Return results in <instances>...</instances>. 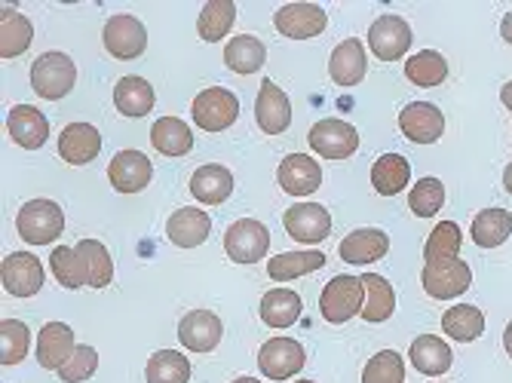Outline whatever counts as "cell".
<instances>
[{"label": "cell", "instance_id": "cell-1", "mask_svg": "<svg viewBox=\"0 0 512 383\" xmlns=\"http://www.w3.org/2000/svg\"><path fill=\"white\" fill-rule=\"evenodd\" d=\"M16 230L31 246H50L65 230V215L53 200H31L19 209Z\"/></svg>", "mask_w": 512, "mask_h": 383}, {"label": "cell", "instance_id": "cell-2", "mask_svg": "<svg viewBox=\"0 0 512 383\" xmlns=\"http://www.w3.org/2000/svg\"><path fill=\"white\" fill-rule=\"evenodd\" d=\"M362 307H365V285L359 276H335L319 295V313L332 325H344L353 316H362Z\"/></svg>", "mask_w": 512, "mask_h": 383}, {"label": "cell", "instance_id": "cell-3", "mask_svg": "<svg viewBox=\"0 0 512 383\" xmlns=\"http://www.w3.org/2000/svg\"><path fill=\"white\" fill-rule=\"evenodd\" d=\"M77 83V65L65 53H43L31 65V86L40 99L59 102Z\"/></svg>", "mask_w": 512, "mask_h": 383}, {"label": "cell", "instance_id": "cell-4", "mask_svg": "<svg viewBox=\"0 0 512 383\" xmlns=\"http://www.w3.org/2000/svg\"><path fill=\"white\" fill-rule=\"evenodd\" d=\"M424 292L436 301L460 298L473 285V267L463 258H442V261H424Z\"/></svg>", "mask_w": 512, "mask_h": 383}, {"label": "cell", "instance_id": "cell-5", "mask_svg": "<svg viewBox=\"0 0 512 383\" xmlns=\"http://www.w3.org/2000/svg\"><path fill=\"white\" fill-rule=\"evenodd\" d=\"M194 123L203 132H224L227 126H234L240 117V99L224 86H209L194 99Z\"/></svg>", "mask_w": 512, "mask_h": 383}, {"label": "cell", "instance_id": "cell-6", "mask_svg": "<svg viewBox=\"0 0 512 383\" xmlns=\"http://www.w3.org/2000/svg\"><path fill=\"white\" fill-rule=\"evenodd\" d=\"M270 249V233L255 218H240L224 233V252L237 264H258Z\"/></svg>", "mask_w": 512, "mask_h": 383}, {"label": "cell", "instance_id": "cell-7", "mask_svg": "<svg viewBox=\"0 0 512 383\" xmlns=\"http://www.w3.org/2000/svg\"><path fill=\"white\" fill-rule=\"evenodd\" d=\"M310 148L322 157V160H347L359 151V132L356 126H350L347 120L329 117L319 120L310 129Z\"/></svg>", "mask_w": 512, "mask_h": 383}, {"label": "cell", "instance_id": "cell-8", "mask_svg": "<svg viewBox=\"0 0 512 383\" xmlns=\"http://www.w3.org/2000/svg\"><path fill=\"white\" fill-rule=\"evenodd\" d=\"M102 40H105V50H108L114 59H123V62L138 59V56H142V53L148 50V31H145V25L138 22L135 16H129V13L111 16V19L105 22Z\"/></svg>", "mask_w": 512, "mask_h": 383}, {"label": "cell", "instance_id": "cell-9", "mask_svg": "<svg viewBox=\"0 0 512 383\" xmlns=\"http://www.w3.org/2000/svg\"><path fill=\"white\" fill-rule=\"evenodd\" d=\"M411 28L402 16H381L375 19V25L368 28V46H371V53H375V59L381 62H399L405 53H408V46H411Z\"/></svg>", "mask_w": 512, "mask_h": 383}, {"label": "cell", "instance_id": "cell-10", "mask_svg": "<svg viewBox=\"0 0 512 383\" xmlns=\"http://www.w3.org/2000/svg\"><path fill=\"white\" fill-rule=\"evenodd\" d=\"M307 362L304 347L295 338H270L261 350H258V368L264 377L270 380H289L295 377Z\"/></svg>", "mask_w": 512, "mask_h": 383}, {"label": "cell", "instance_id": "cell-11", "mask_svg": "<svg viewBox=\"0 0 512 383\" xmlns=\"http://www.w3.org/2000/svg\"><path fill=\"white\" fill-rule=\"evenodd\" d=\"M273 25L283 37L310 40V37H319L325 28H329V13L316 4H286L273 13Z\"/></svg>", "mask_w": 512, "mask_h": 383}, {"label": "cell", "instance_id": "cell-12", "mask_svg": "<svg viewBox=\"0 0 512 383\" xmlns=\"http://www.w3.org/2000/svg\"><path fill=\"white\" fill-rule=\"evenodd\" d=\"M399 129L414 145H436L445 132V114L430 102H411L399 114Z\"/></svg>", "mask_w": 512, "mask_h": 383}, {"label": "cell", "instance_id": "cell-13", "mask_svg": "<svg viewBox=\"0 0 512 383\" xmlns=\"http://www.w3.org/2000/svg\"><path fill=\"white\" fill-rule=\"evenodd\" d=\"M283 224H286V230H289V236L295 239V243L316 246V243H322L325 236H329L332 215H329V209L319 206V203H298V206L286 209Z\"/></svg>", "mask_w": 512, "mask_h": 383}, {"label": "cell", "instance_id": "cell-14", "mask_svg": "<svg viewBox=\"0 0 512 383\" xmlns=\"http://www.w3.org/2000/svg\"><path fill=\"white\" fill-rule=\"evenodd\" d=\"M0 282L13 298H31L43 289V264L28 252H13L0 267Z\"/></svg>", "mask_w": 512, "mask_h": 383}, {"label": "cell", "instance_id": "cell-15", "mask_svg": "<svg viewBox=\"0 0 512 383\" xmlns=\"http://www.w3.org/2000/svg\"><path fill=\"white\" fill-rule=\"evenodd\" d=\"M224 325L212 310H191L178 322V341L191 353H212L221 344Z\"/></svg>", "mask_w": 512, "mask_h": 383}, {"label": "cell", "instance_id": "cell-16", "mask_svg": "<svg viewBox=\"0 0 512 383\" xmlns=\"http://www.w3.org/2000/svg\"><path fill=\"white\" fill-rule=\"evenodd\" d=\"M154 178V163L142 151H120L108 166V181L120 194H142Z\"/></svg>", "mask_w": 512, "mask_h": 383}, {"label": "cell", "instance_id": "cell-17", "mask_svg": "<svg viewBox=\"0 0 512 383\" xmlns=\"http://www.w3.org/2000/svg\"><path fill=\"white\" fill-rule=\"evenodd\" d=\"M255 120H258L261 132H267V135H283L292 126V102L273 80H264L258 89Z\"/></svg>", "mask_w": 512, "mask_h": 383}, {"label": "cell", "instance_id": "cell-18", "mask_svg": "<svg viewBox=\"0 0 512 383\" xmlns=\"http://www.w3.org/2000/svg\"><path fill=\"white\" fill-rule=\"evenodd\" d=\"M74 331L65 322H46L37 334V362L46 371H62L74 356Z\"/></svg>", "mask_w": 512, "mask_h": 383}, {"label": "cell", "instance_id": "cell-19", "mask_svg": "<svg viewBox=\"0 0 512 383\" xmlns=\"http://www.w3.org/2000/svg\"><path fill=\"white\" fill-rule=\"evenodd\" d=\"M209 230H212V218L206 209H194V206H184L178 212L169 215L166 221V236L169 243L178 246V249H197L209 239Z\"/></svg>", "mask_w": 512, "mask_h": 383}, {"label": "cell", "instance_id": "cell-20", "mask_svg": "<svg viewBox=\"0 0 512 383\" xmlns=\"http://www.w3.org/2000/svg\"><path fill=\"white\" fill-rule=\"evenodd\" d=\"M276 181L292 197H310L322 184V169L307 154H289L276 169Z\"/></svg>", "mask_w": 512, "mask_h": 383}, {"label": "cell", "instance_id": "cell-21", "mask_svg": "<svg viewBox=\"0 0 512 383\" xmlns=\"http://www.w3.org/2000/svg\"><path fill=\"white\" fill-rule=\"evenodd\" d=\"M387 252H390V236L378 227H359L347 233L338 246V255L347 264H371V261H381Z\"/></svg>", "mask_w": 512, "mask_h": 383}, {"label": "cell", "instance_id": "cell-22", "mask_svg": "<svg viewBox=\"0 0 512 383\" xmlns=\"http://www.w3.org/2000/svg\"><path fill=\"white\" fill-rule=\"evenodd\" d=\"M102 151V135L92 123H71L59 135V154L71 166H86L99 157Z\"/></svg>", "mask_w": 512, "mask_h": 383}, {"label": "cell", "instance_id": "cell-23", "mask_svg": "<svg viewBox=\"0 0 512 383\" xmlns=\"http://www.w3.org/2000/svg\"><path fill=\"white\" fill-rule=\"evenodd\" d=\"M7 129H10V138L16 141L19 148H25V151L43 148L46 138H50V123H46V117L34 105H16V108H10Z\"/></svg>", "mask_w": 512, "mask_h": 383}, {"label": "cell", "instance_id": "cell-24", "mask_svg": "<svg viewBox=\"0 0 512 383\" xmlns=\"http://www.w3.org/2000/svg\"><path fill=\"white\" fill-rule=\"evenodd\" d=\"M191 194L203 206H218L234 194V175L221 163H206L191 175Z\"/></svg>", "mask_w": 512, "mask_h": 383}, {"label": "cell", "instance_id": "cell-25", "mask_svg": "<svg viewBox=\"0 0 512 383\" xmlns=\"http://www.w3.org/2000/svg\"><path fill=\"white\" fill-rule=\"evenodd\" d=\"M408 359H411V365L421 374L439 377V374H445L451 368L454 353H451V347L442 338H436V334H421V338L411 341Z\"/></svg>", "mask_w": 512, "mask_h": 383}, {"label": "cell", "instance_id": "cell-26", "mask_svg": "<svg viewBox=\"0 0 512 383\" xmlns=\"http://www.w3.org/2000/svg\"><path fill=\"white\" fill-rule=\"evenodd\" d=\"M34 40V28L25 13L13 7H0V59H16L22 56Z\"/></svg>", "mask_w": 512, "mask_h": 383}, {"label": "cell", "instance_id": "cell-27", "mask_svg": "<svg viewBox=\"0 0 512 383\" xmlns=\"http://www.w3.org/2000/svg\"><path fill=\"white\" fill-rule=\"evenodd\" d=\"M368 71V62H365V50H362V43L356 37L344 40L335 46V53L329 59V74L338 86H356L362 83Z\"/></svg>", "mask_w": 512, "mask_h": 383}, {"label": "cell", "instance_id": "cell-28", "mask_svg": "<svg viewBox=\"0 0 512 383\" xmlns=\"http://www.w3.org/2000/svg\"><path fill=\"white\" fill-rule=\"evenodd\" d=\"M114 105L123 117H145L157 105L154 86L145 77H123L114 86Z\"/></svg>", "mask_w": 512, "mask_h": 383}, {"label": "cell", "instance_id": "cell-29", "mask_svg": "<svg viewBox=\"0 0 512 383\" xmlns=\"http://www.w3.org/2000/svg\"><path fill=\"white\" fill-rule=\"evenodd\" d=\"M301 310H304V301L292 289H270L261 298V307H258L264 325H270V328H289V325H295L301 319Z\"/></svg>", "mask_w": 512, "mask_h": 383}, {"label": "cell", "instance_id": "cell-30", "mask_svg": "<svg viewBox=\"0 0 512 383\" xmlns=\"http://www.w3.org/2000/svg\"><path fill=\"white\" fill-rule=\"evenodd\" d=\"M151 145L166 157H184L194 151V132L178 117H160L151 129Z\"/></svg>", "mask_w": 512, "mask_h": 383}, {"label": "cell", "instance_id": "cell-31", "mask_svg": "<svg viewBox=\"0 0 512 383\" xmlns=\"http://www.w3.org/2000/svg\"><path fill=\"white\" fill-rule=\"evenodd\" d=\"M411 181V163L402 154H384L371 166V184L381 197H399Z\"/></svg>", "mask_w": 512, "mask_h": 383}, {"label": "cell", "instance_id": "cell-32", "mask_svg": "<svg viewBox=\"0 0 512 383\" xmlns=\"http://www.w3.org/2000/svg\"><path fill=\"white\" fill-rule=\"evenodd\" d=\"M365 285V307H362V319L365 322H387L396 310V292L393 285L378 276V273H365L359 276Z\"/></svg>", "mask_w": 512, "mask_h": 383}, {"label": "cell", "instance_id": "cell-33", "mask_svg": "<svg viewBox=\"0 0 512 383\" xmlns=\"http://www.w3.org/2000/svg\"><path fill=\"white\" fill-rule=\"evenodd\" d=\"M442 328L448 338L460 341V344H470V341H479L485 334V313L473 304H457V307H448L445 316H442Z\"/></svg>", "mask_w": 512, "mask_h": 383}, {"label": "cell", "instance_id": "cell-34", "mask_svg": "<svg viewBox=\"0 0 512 383\" xmlns=\"http://www.w3.org/2000/svg\"><path fill=\"white\" fill-rule=\"evenodd\" d=\"M473 243L479 249H497L512 233V215L506 209H482L473 218Z\"/></svg>", "mask_w": 512, "mask_h": 383}, {"label": "cell", "instance_id": "cell-35", "mask_svg": "<svg viewBox=\"0 0 512 383\" xmlns=\"http://www.w3.org/2000/svg\"><path fill=\"white\" fill-rule=\"evenodd\" d=\"M267 59V50H264V43L252 34H240L227 43V50H224V65L234 71V74H255L261 71Z\"/></svg>", "mask_w": 512, "mask_h": 383}, {"label": "cell", "instance_id": "cell-36", "mask_svg": "<svg viewBox=\"0 0 512 383\" xmlns=\"http://www.w3.org/2000/svg\"><path fill=\"white\" fill-rule=\"evenodd\" d=\"M77 255L86 267V279L92 289H108L114 279V261L111 252L99 243V239H80L77 243Z\"/></svg>", "mask_w": 512, "mask_h": 383}, {"label": "cell", "instance_id": "cell-37", "mask_svg": "<svg viewBox=\"0 0 512 383\" xmlns=\"http://www.w3.org/2000/svg\"><path fill=\"white\" fill-rule=\"evenodd\" d=\"M145 380L148 383H188L191 380V362L178 350H157L148 359Z\"/></svg>", "mask_w": 512, "mask_h": 383}, {"label": "cell", "instance_id": "cell-38", "mask_svg": "<svg viewBox=\"0 0 512 383\" xmlns=\"http://www.w3.org/2000/svg\"><path fill=\"white\" fill-rule=\"evenodd\" d=\"M405 77H408L414 86L433 89V86L445 83V77H448V62H445V56L436 53V50H421V53H414V56L405 62Z\"/></svg>", "mask_w": 512, "mask_h": 383}, {"label": "cell", "instance_id": "cell-39", "mask_svg": "<svg viewBox=\"0 0 512 383\" xmlns=\"http://www.w3.org/2000/svg\"><path fill=\"white\" fill-rule=\"evenodd\" d=\"M234 22H237V4H230V0H209L197 19V31L206 43H218L234 28Z\"/></svg>", "mask_w": 512, "mask_h": 383}, {"label": "cell", "instance_id": "cell-40", "mask_svg": "<svg viewBox=\"0 0 512 383\" xmlns=\"http://www.w3.org/2000/svg\"><path fill=\"white\" fill-rule=\"evenodd\" d=\"M319 267H325V255L316 252V249H310V252H283V255L270 258L267 273L276 282H289V279L304 276V273H313Z\"/></svg>", "mask_w": 512, "mask_h": 383}, {"label": "cell", "instance_id": "cell-41", "mask_svg": "<svg viewBox=\"0 0 512 383\" xmlns=\"http://www.w3.org/2000/svg\"><path fill=\"white\" fill-rule=\"evenodd\" d=\"M445 206V184L433 175L421 178L408 194V209L417 215V218H433L439 209Z\"/></svg>", "mask_w": 512, "mask_h": 383}, {"label": "cell", "instance_id": "cell-42", "mask_svg": "<svg viewBox=\"0 0 512 383\" xmlns=\"http://www.w3.org/2000/svg\"><path fill=\"white\" fill-rule=\"evenodd\" d=\"M31 331L19 319H4L0 322V362L4 365H19L28 356Z\"/></svg>", "mask_w": 512, "mask_h": 383}, {"label": "cell", "instance_id": "cell-43", "mask_svg": "<svg viewBox=\"0 0 512 383\" xmlns=\"http://www.w3.org/2000/svg\"><path fill=\"white\" fill-rule=\"evenodd\" d=\"M463 246V233L454 221H442L433 227L424 246V261H442V258H457Z\"/></svg>", "mask_w": 512, "mask_h": 383}, {"label": "cell", "instance_id": "cell-44", "mask_svg": "<svg viewBox=\"0 0 512 383\" xmlns=\"http://www.w3.org/2000/svg\"><path fill=\"white\" fill-rule=\"evenodd\" d=\"M362 383H405V362L396 350H381L362 368Z\"/></svg>", "mask_w": 512, "mask_h": 383}, {"label": "cell", "instance_id": "cell-45", "mask_svg": "<svg viewBox=\"0 0 512 383\" xmlns=\"http://www.w3.org/2000/svg\"><path fill=\"white\" fill-rule=\"evenodd\" d=\"M50 267H53V273H56V282H62L65 289H80V285H89L86 267H83L77 249L56 246L53 255H50Z\"/></svg>", "mask_w": 512, "mask_h": 383}, {"label": "cell", "instance_id": "cell-46", "mask_svg": "<svg viewBox=\"0 0 512 383\" xmlns=\"http://www.w3.org/2000/svg\"><path fill=\"white\" fill-rule=\"evenodd\" d=\"M96 368H99V353L92 347H86V344H80L59 374H62L65 383H83V380H89L92 374H96Z\"/></svg>", "mask_w": 512, "mask_h": 383}, {"label": "cell", "instance_id": "cell-47", "mask_svg": "<svg viewBox=\"0 0 512 383\" xmlns=\"http://www.w3.org/2000/svg\"><path fill=\"white\" fill-rule=\"evenodd\" d=\"M500 34H503V40H506V43L512 46V10H509V13L503 16V22H500Z\"/></svg>", "mask_w": 512, "mask_h": 383}, {"label": "cell", "instance_id": "cell-48", "mask_svg": "<svg viewBox=\"0 0 512 383\" xmlns=\"http://www.w3.org/2000/svg\"><path fill=\"white\" fill-rule=\"evenodd\" d=\"M500 102H503V105H506V108L512 111V80H509V83H506V86L500 89Z\"/></svg>", "mask_w": 512, "mask_h": 383}, {"label": "cell", "instance_id": "cell-49", "mask_svg": "<svg viewBox=\"0 0 512 383\" xmlns=\"http://www.w3.org/2000/svg\"><path fill=\"white\" fill-rule=\"evenodd\" d=\"M503 347H506V353H509V359H512V322H509L506 331H503Z\"/></svg>", "mask_w": 512, "mask_h": 383}, {"label": "cell", "instance_id": "cell-50", "mask_svg": "<svg viewBox=\"0 0 512 383\" xmlns=\"http://www.w3.org/2000/svg\"><path fill=\"white\" fill-rule=\"evenodd\" d=\"M503 184H506V190L512 194V163L506 166V172H503Z\"/></svg>", "mask_w": 512, "mask_h": 383}, {"label": "cell", "instance_id": "cell-51", "mask_svg": "<svg viewBox=\"0 0 512 383\" xmlns=\"http://www.w3.org/2000/svg\"><path fill=\"white\" fill-rule=\"evenodd\" d=\"M234 383H264V380H255V377H237Z\"/></svg>", "mask_w": 512, "mask_h": 383}, {"label": "cell", "instance_id": "cell-52", "mask_svg": "<svg viewBox=\"0 0 512 383\" xmlns=\"http://www.w3.org/2000/svg\"><path fill=\"white\" fill-rule=\"evenodd\" d=\"M295 383H313V380H295Z\"/></svg>", "mask_w": 512, "mask_h": 383}]
</instances>
